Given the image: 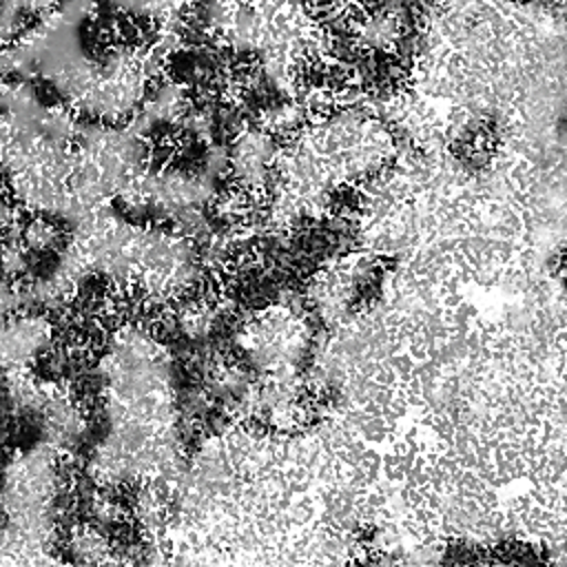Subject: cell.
Segmentation results:
<instances>
[{
  "label": "cell",
  "mask_w": 567,
  "mask_h": 567,
  "mask_svg": "<svg viewBox=\"0 0 567 567\" xmlns=\"http://www.w3.org/2000/svg\"><path fill=\"white\" fill-rule=\"evenodd\" d=\"M13 224H16V208L0 186V228H11Z\"/></svg>",
  "instance_id": "cell-7"
},
{
  "label": "cell",
  "mask_w": 567,
  "mask_h": 567,
  "mask_svg": "<svg viewBox=\"0 0 567 567\" xmlns=\"http://www.w3.org/2000/svg\"><path fill=\"white\" fill-rule=\"evenodd\" d=\"M29 250L22 246L18 233H9L0 241V277L18 284L29 272Z\"/></svg>",
  "instance_id": "cell-6"
},
{
  "label": "cell",
  "mask_w": 567,
  "mask_h": 567,
  "mask_svg": "<svg viewBox=\"0 0 567 567\" xmlns=\"http://www.w3.org/2000/svg\"><path fill=\"white\" fill-rule=\"evenodd\" d=\"M66 549L71 551V560L75 563H117L115 547L100 525H80L69 534Z\"/></svg>",
  "instance_id": "cell-4"
},
{
  "label": "cell",
  "mask_w": 567,
  "mask_h": 567,
  "mask_svg": "<svg viewBox=\"0 0 567 567\" xmlns=\"http://www.w3.org/2000/svg\"><path fill=\"white\" fill-rule=\"evenodd\" d=\"M53 326L42 315H22L0 319V372L27 368L51 343Z\"/></svg>",
  "instance_id": "cell-3"
},
{
  "label": "cell",
  "mask_w": 567,
  "mask_h": 567,
  "mask_svg": "<svg viewBox=\"0 0 567 567\" xmlns=\"http://www.w3.org/2000/svg\"><path fill=\"white\" fill-rule=\"evenodd\" d=\"M18 237L22 246L33 255V252H47L60 246V230L53 221H49L47 215H33L29 221L18 226Z\"/></svg>",
  "instance_id": "cell-5"
},
{
  "label": "cell",
  "mask_w": 567,
  "mask_h": 567,
  "mask_svg": "<svg viewBox=\"0 0 567 567\" xmlns=\"http://www.w3.org/2000/svg\"><path fill=\"white\" fill-rule=\"evenodd\" d=\"M64 476L47 443L13 452L0 472V565L55 563Z\"/></svg>",
  "instance_id": "cell-2"
},
{
  "label": "cell",
  "mask_w": 567,
  "mask_h": 567,
  "mask_svg": "<svg viewBox=\"0 0 567 567\" xmlns=\"http://www.w3.org/2000/svg\"><path fill=\"white\" fill-rule=\"evenodd\" d=\"M104 434L86 456L100 489L168 481L182 467L179 403L166 346L144 326L117 328L97 361Z\"/></svg>",
  "instance_id": "cell-1"
}]
</instances>
